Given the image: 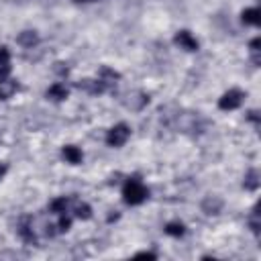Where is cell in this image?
<instances>
[{
    "instance_id": "6da1fadb",
    "label": "cell",
    "mask_w": 261,
    "mask_h": 261,
    "mask_svg": "<svg viewBox=\"0 0 261 261\" xmlns=\"http://www.w3.org/2000/svg\"><path fill=\"white\" fill-rule=\"evenodd\" d=\"M149 196V190L143 186V181L139 177H128L124 188H122V198L126 204L130 206H137V204H143Z\"/></svg>"
},
{
    "instance_id": "7a4b0ae2",
    "label": "cell",
    "mask_w": 261,
    "mask_h": 261,
    "mask_svg": "<svg viewBox=\"0 0 261 261\" xmlns=\"http://www.w3.org/2000/svg\"><path fill=\"white\" fill-rule=\"evenodd\" d=\"M128 137H130V128H128V124L118 122V124H114V126L108 130V135H106V143H108V147H122V145L126 143Z\"/></svg>"
},
{
    "instance_id": "3957f363",
    "label": "cell",
    "mask_w": 261,
    "mask_h": 261,
    "mask_svg": "<svg viewBox=\"0 0 261 261\" xmlns=\"http://www.w3.org/2000/svg\"><path fill=\"white\" fill-rule=\"evenodd\" d=\"M243 98H245V94L234 88V90H228V92L222 94V98L218 100V106L222 110H234V108H239L243 104Z\"/></svg>"
},
{
    "instance_id": "277c9868",
    "label": "cell",
    "mask_w": 261,
    "mask_h": 261,
    "mask_svg": "<svg viewBox=\"0 0 261 261\" xmlns=\"http://www.w3.org/2000/svg\"><path fill=\"white\" fill-rule=\"evenodd\" d=\"M173 41H175V45H177L179 49H184V51H198V47H200L198 41H196V37H192L190 31H179V33H175Z\"/></svg>"
},
{
    "instance_id": "5b68a950",
    "label": "cell",
    "mask_w": 261,
    "mask_h": 261,
    "mask_svg": "<svg viewBox=\"0 0 261 261\" xmlns=\"http://www.w3.org/2000/svg\"><path fill=\"white\" fill-rule=\"evenodd\" d=\"M118 77H120V75H118L114 69L102 67V69H100V75H98V82L104 86V90H108V88H114V84H116Z\"/></svg>"
},
{
    "instance_id": "8992f818",
    "label": "cell",
    "mask_w": 261,
    "mask_h": 261,
    "mask_svg": "<svg viewBox=\"0 0 261 261\" xmlns=\"http://www.w3.org/2000/svg\"><path fill=\"white\" fill-rule=\"evenodd\" d=\"M128 98H130V100H124V104H126V108H130V110H141V108L149 102V96L143 94V92H133V94H128Z\"/></svg>"
},
{
    "instance_id": "52a82bcc",
    "label": "cell",
    "mask_w": 261,
    "mask_h": 261,
    "mask_svg": "<svg viewBox=\"0 0 261 261\" xmlns=\"http://www.w3.org/2000/svg\"><path fill=\"white\" fill-rule=\"evenodd\" d=\"M220 208H222V200H220L218 196H208V198H204V202H202V210H204L206 214H218Z\"/></svg>"
},
{
    "instance_id": "ba28073f",
    "label": "cell",
    "mask_w": 261,
    "mask_h": 261,
    "mask_svg": "<svg viewBox=\"0 0 261 261\" xmlns=\"http://www.w3.org/2000/svg\"><path fill=\"white\" fill-rule=\"evenodd\" d=\"M18 234L27 241V243H35L37 237H35V230H33V224H31V218H22L20 224H18Z\"/></svg>"
},
{
    "instance_id": "9c48e42d",
    "label": "cell",
    "mask_w": 261,
    "mask_h": 261,
    "mask_svg": "<svg viewBox=\"0 0 261 261\" xmlns=\"http://www.w3.org/2000/svg\"><path fill=\"white\" fill-rule=\"evenodd\" d=\"M47 98H51V100H55V102H61V100L67 98V88H65L63 84L55 82L53 86H49V90H47Z\"/></svg>"
},
{
    "instance_id": "30bf717a",
    "label": "cell",
    "mask_w": 261,
    "mask_h": 261,
    "mask_svg": "<svg viewBox=\"0 0 261 261\" xmlns=\"http://www.w3.org/2000/svg\"><path fill=\"white\" fill-rule=\"evenodd\" d=\"M61 155H63V159L67 161V163H71V165H77L80 161H82V151L77 149V147H73V145H67V147H63V151H61Z\"/></svg>"
},
{
    "instance_id": "8fae6325",
    "label": "cell",
    "mask_w": 261,
    "mask_h": 261,
    "mask_svg": "<svg viewBox=\"0 0 261 261\" xmlns=\"http://www.w3.org/2000/svg\"><path fill=\"white\" fill-rule=\"evenodd\" d=\"M18 90V84L14 80H0V100H8L12 98V94Z\"/></svg>"
},
{
    "instance_id": "7c38bea8",
    "label": "cell",
    "mask_w": 261,
    "mask_h": 261,
    "mask_svg": "<svg viewBox=\"0 0 261 261\" xmlns=\"http://www.w3.org/2000/svg\"><path fill=\"white\" fill-rule=\"evenodd\" d=\"M77 88L84 90V92H88V94H102L104 92V86L98 80H82L77 84Z\"/></svg>"
},
{
    "instance_id": "4fadbf2b",
    "label": "cell",
    "mask_w": 261,
    "mask_h": 261,
    "mask_svg": "<svg viewBox=\"0 0 261 261\" xmlns=\"http://www.w3.org/2000/svg\"><path fill=\"white\" fill-rule=\"evenodd\" d=\"M10 73V53L4 45H0V80Z\"/></svg>"
},
{
    "instance_id": "5bb4252c",
    "label": "cell",
    "mask_w": 261,
    "mask_h": 261,
    "mask_svg": "<svg viewBox=\"0 0 261 261\" xmlns=\"http://www.w3.org/2000/svg\"><path fill=\"white\" fill-rule=\"evenodd\" d=\"M241 18H243L245 24H253V27H257L259 20H261V10H259V8H245L243 14H241Z\"/></svg>"
},
{
    "instance_id": "9a60e30c",
    "label": "cell",
    "mask_w": 261,
    "mask_h": 261,
    "mask_svg": "<svg viewBox=\"0 0 261 261\" xmlns=\"http://www.w3.org/2000/svg\"><path fill=\"white\" fill-rule=\"evenodd\" d=\"M37 41H39V37H37L35 31H22V33L16 37V43L22 45V47H27V49H31L33 45H37Z\"/></svg>"
},
{
    "instance_id": "2e32d148",
    "label": "cell",
    "mask_w": 261,
    "mask_h": 261,
    "mask_svg": "<svg viewBox=\"0 0 261 261\" xmlns=\"http://www.w3.org/2000/svg\"><path fill=\"white\" fill-rule=\"evenodd\" d=\"M71 210H73V216L84 218V220L92 216V208H90L86 202H77V200H73V202H71Z\"/></svg>"
},
{
    "instance_id": "e0dca14e",
    "label": "cell",
    "mask_w": 261,
    "mask_h": 261,
    "mask_svg": "<svg viewBox=\"0 0 261 261\" xmlns=\"http://www.w3.org/2000/svg\"><path fill=\"white\" fill-rule=\"evenodd\" d=\"M243 186L247 188V190H257L259 188V173H257V169H251L247 175H245V181H243Z\"/></svg>"
},
{
    "instance_id": "ac0fdd59",
    "label": "cell",
    "mask_w": 261,
    "mask_h": 261,
    "mask_svg": "<svg viewBox=\"0 0 261 261\" xmlns=\"http://www.w3.org/2000/svg\"><path fill=\"white\" fill-rule=\"evenodd\" d=\"M165 232L171 234V237H181L186 232V226L181 222H167L165 224Z\"/></svg>"
},
{
    "instance_id": "d6986e66",
    "label": "cell",
    "mask_w": 261,
    "mask_h": 261,
    "mask_svg": "<svg viewBox=\"0 0 261 261\" xmlns=\"http://www.w3.org/2000/svg\"><path fill=\"white\" fill-rule=\"evenodd\" d=\"M259 47H261V41H259V39H253L251 45H249V49H251V59H253L255 65H259Z\"/></svg>"
},
{
    "instance_id": "ffe728a7",
    "label": "cell",
    "mask_w": 261,
    "mask_h": 261,
    "mask_svg": "<svg viewBox=\"0 0 261 261\" xmlns=\"http://www.w3.org/2000/svg\"><path fill=\"white\" fill-rule=\"evenodd\" d=\"M249 226H251V230H253L255 234H259V214H257V206L253 208V214H251V218H249Z\"/></svg>"
},
{
    "instance_id": "44dd1931",
    "label": "cell",
    "mask_w": 261,
    "mask_h": 261,
    "mask_svg": "<svg viewBox=\"0 0 261 261\" xmlns=\"http://www.w3.org/2000/svg\"><path fill=\"white\" fill-rule=\"evenodd\" d=\"M249 120H253L255 124H259V118H257V112H255V110H251V112H249Z\"/></svg>"
},
{
    "instance_id": "7402d4cb",
    "label": "cell",
    "mask_w": 261,
    "mask_h": 261,
    "mask_svg": "<svg viewBox=\"0 0 261 261\" xmlns=\"http://www.w3.org/2000/svg\"><path fill=\"white\" fill-rule=\"evenodd\" d=\"M137 257H149V259H155V253H147V251H143V253H137Z\"/></svg>"
},
{
    "instance_id": "603a6c76",
    "label": "cell",
    "mask_w": 261,
    "mask_h": 261,
    "mask_svg": "<svg viewBox=\"0 0 261 261\" xmlns=\"http://www.w3.org/2000/svg\"><path fill=\"white\" fill-rule=\"evenodd\" d=\"M4 173H6V165H4V163H0V177H2Z\"/></svg>"
},
{
    "instance_id": "cb8c5ba5",
    "label": "cell",
    "mask_w": 261,
    "mask_h": 261,
    "mask_svg": "<svg viewBox=\"0 0 261 261\" xmlns=\"http://www.w3.org/2000/svg\"><path fill=\"white\" fill-rule=\"evenodd\" d=\"M75 2H96V0H75Z\"/></svg>"
}]
</instances>
